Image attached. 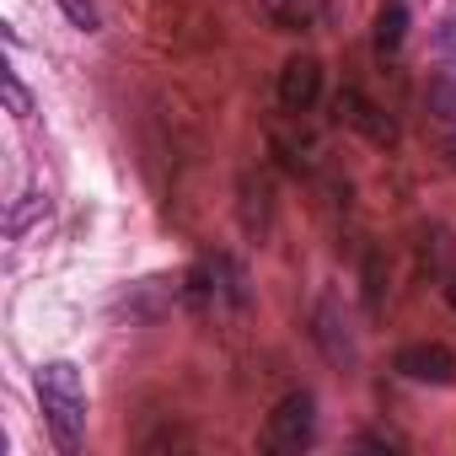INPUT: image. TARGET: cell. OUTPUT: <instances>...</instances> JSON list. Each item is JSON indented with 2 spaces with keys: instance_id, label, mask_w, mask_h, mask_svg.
I'll return each instance as SVG.
<instances>
[{
  "instance_id": "cell-1",
  "label": "cell",
  "mask_w": 456,
  "mask_h": 456,
  "mask_svg": "<svg viewBox=\"0 0 456 456\" xmlns=\"http://www.w3.org/2000/svg\"><path fill=\"white\" fill-rule=\"evenodd\" d=\"M38 408H44V424H49L54 445L65 456H76L81 440H86V381L70 360H49L38 370Z\"/></svg>"
},
{
  "instance_id": "cell-2",
  "label": "cell",
  "mask_w": 456,
  "mask_h": 456,
  "mask_svg": "<svg viewBox=\"0 0 456 456\" xmlns=\"http://www.w3.org/2000/svg\"><path fill=\"white\" fill-rule=\"evenodd\" d=\"M183 301L193 312H220V306H248V274L232 258H204L199 269L183 274Z\"/></svg>"
},
{
  "instance_id": "cell-3",
  "label": "cell",
  "mask_w": 456,
  "mask_h": 456,
  "mask_svg": "<svg viewBox=\"0 0 456 456\" xmlns=\"http://www.w3.org/2000/svg\"><path fill=\"white\" fill-rule=\"evenodd\" d=\"M312 435H317V403H312V392H290V397L274 403V413L264 424V451L269 456H296V451L312 445Z\"/></svg>"
},
{
  "instance_id": "cell-4",
  "label": "cell",
  "mask_w": 456,
  "mask_h": 456,
  "mask_svg": "<svg viewBox=\"0 0 456 456\" xmlns=\"http://www.w3.org/2000/svg\"><path fill=\"white\" fill-rule=\"evenodd\" d=\"M333 118H338L344 129L365 134L370 145H397V124H392V113H381L360 86H344V92L333 97Z\"/></svg>"
},
{
  "instance_id": "cell-5",
  "label": "cell",
  "mask_w": 456,
  "mask_h": 456,
  "mask_svg": "<svg viewBox=\"0 0 456 456\" xmlns=\"http://www.w3.org/2000/svg\"><path fill=\"white\" fill-rule=\"evenodd\" d=\"M392 370L413 387H451L456 381V354L445 344H408L392 354Z\"/></svg>"
},
{
  "instance_id": "cell-6",
  "label": "cell",
  "mask_w": 456,
  "mask_h": 456,
  "mask_svg": "<svg viewBox=\"0 0 456 456\" xmlns=\"http://www.w3.org/2000/svg\"><path fill=\"white\" fill-rule=\"evenodd\" d=\"M280 108L290 113V118H301V113H312L317 108V97H322V60H312V54H296V60H285V70H280Z\"/></svg>"
},
{
  "instance_id": "cell-7",
  "label": "cell",
  "mask_w": 456,
  "mask_h": 456,
  "mask_svg": "<svg viewBox=\"0 0 456 456\" xmlns=\"http://www.w3.org/2000/svg\"><path fill=\"white\" fill-rule=\"evenodd\" d=\"M322 12H328V0H264V17L280 33H306L322 22Z\"/></svg>"
},
{
  "instance_id": "cell-8",
  "label": "cell",
  "mask_w": 456,
  "mask_h": 456,
  "mask_svg": "<svg viewBox=\"0 0 456 456\" xmlns=\"http://www.w3.org/2000/svg\"><path fill=\"white\" fill-rule=\"evenodd\" d=\"M403 38H408V6H403V0H387V6L376 12V54L381 60L397 54Z\"/></svg>"
},
{
  "instance_id": "cell-9",
  "label": "cell",
  "mask_w": 456,
  "mask_h": 456,
  "mask_svg": "<svg viewBox=\"0 0 456 456\" xmlns=\"http://www.w3.org/2000/svg\"><path fill=\"white\" fill-rule=\"evenodd\" d=\"M424 102H429V113H440L445 124H456V65H445V70H435V81H429V92H424Z\"/></svg>"
},
{
  "instance_id": "cell-10",
  "label": "cell",
  "mask_w": 456,
  "mask_h": 456,
  "mask_svg": "<svg viewBox=\"0 0 456 456\" xmlns=\"http://www.w3.org/2000/svg\"><path fill=\"white\" fill-rule=\"evenodd\" d=\"M38 215H49V199L33 188V193H22L17 204H12V215H6V237H22L28 232V225L38 220Z\"/></svg>"
},
{
  "instance_id": "cell-11",
  "label": "cell",
  "mask_w": 456,
  "mask_h": 456,
  "mask_svg": "<svg viewBox=\"0 0 456 456\" xmlns=\"http://www.w3.org/2000/svg\"><path fill=\"white\" fill-rule=\"evenodd\" d=\"M0 92H6L12 118H33V97H28V86L17 81V70H0Z\"/></svg>"
},
{
  "instance_id": "cell-12",
  "label": "cell",
  "mask_w": 456,
  "mask_h": 456,
  "mask_svg": "<svg viewBox=\"0 0 456 456\" xmlns=\"http://www.w3.org/2000/svg\"><path fill=\"white\" fill-rule=\"evenodd\" d=\"M60 12L70 17V28H81V33H97V6H92V0H60Z\"/></svg>"
},
{
  "instance_id": "cell-13",
  "label": "cell",
  "mask_w": 456,
  "mask_h": 456,
  "mask_svg": "<svg viewBox=\"0 0 456 456\" xmlns=\"http://www.w3.org/2000/svg\"><path fill=\"white\" fill-rule=\"evenodd\" d=\"M435 44H440L445 54H456V12H451V17L440 22V33H435Z\"/></svg>"
},
{
  "instance_id": "cell-14",
  "label": "cell",
  "mask_w": 456,
  "mask_h": 456,
  "mask_svg": "<svg viewBox=\"0 0 456 456\" xmlns=\"http://www.w3.org/2000/svg\"><path fill=\"white\" fill-rule=\"evenodd\" d=\"M445 301H451V306H456V274H451V280H445Z\"/></svg>"
},
{
  "instance_id": "cell-15",
  "label": "cell",
  "mask_w": 456,
  "mask_h": 456,
  "mask_svg": "<svg viewBox=\"0 0 456 456\" xmlns=\"http://www.w3.org/2000/svg\"><path fill=\"white\" fill-rule=\"evenodd\" d=\"M445 156H451V167H456V134H451V140H445Z\"/></svg>"
}]
</instances>
